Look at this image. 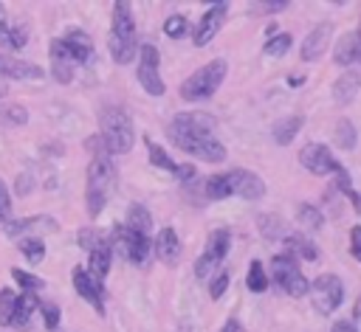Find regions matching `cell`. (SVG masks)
Here are the masks:
<instances>
[{"mask_svg":"<svg viewBox=\"0 0 361 332\" xmlns=\"http://www.w3.org/2000/svg\"><path fill=\"white\" fill-rule=\"evenodd\" d=\"M336 141H338V149H353L358 135H355V124L350 118H338L336 124Z\"/></svg>","mask_w":361,"mask_h":332,"instance_id":"obj_35","label":"cell"},{"mask_svg":"<svg viewBox=\"0 0 361 332\" xmlns=\"http://www.w3.org/2000/svg\"><path fill=\"white\" fill-rule=\"evenodd\" d=\"M172 174H175V177H178V180H180V183H189V180H192V177H197V169H195V166H192V163H178V166H175V172H172Z\"/></svg>","mask_w":361,"mask_h":332,"instance_id":"obj_47","label":"cell"},{"mask_svg":"<svg viewBox=\"0 0 361 332\" xmlns=\"http://www.w3.org/2000/svg\"><path fill=\"white\" fill-rule=\"evenodd\" d=\"M17 250H20L31 264H39V262L45 259V242H42V236H23V239L17 242Z\"/></svg>","mask_w":361,"mask_h":332,"instance_id":"obj_31","label":"cell"},{"mask_svg":"<svg viewBox=\"0 0 361 332\" xmlns=\"http://www.w3.org/2000/svg\"><path fill=\"white\" fill-rule=\"evenodd\" d=\"M0 76H6V79H42L45 70L39 65H31V62L0 53Z\"/></svg>","mask_w":361,"mask_h":332,"instance_id":"obj_20","label":"cell"},{"mask_svg":"<svg viewBox=\"0 0 361 332\" xmlns=\"http://www.w3.org/2000/svg\"><path fill=\"white\" fill-rule=\"evenodd\" d=\"M220 332H243V326H240V321L237 318H228L226 324H223V329Z\"/></svg>","mask_w":361,"mask_h":332,"instance_id":"obj_52","label":"cell"},{"mask_svg":"<svg viewBox=\"0 0 361 332\" xmlns=\"http://www.w3.org/2000/svg\"><path fill=\"white\" fill-rule=\"evenodd\" d=\"M257 228L265 239H282L285 236V222L276 217V214H257Z\"/></svg>","mask_w":361,"mask_h":332,"instance_id":"obj_30","label":"cell"},{"mask_svg":"<svg viewBox=\"0 0 361 332\" xmlns=\"http://www.w3.org/2000/svg\"><path fill=\"white\" fill-rule=\"evenodd\" d=\"M290 42H293V37L290 34H274V37H268V42L262 45V53L265 56H282V53H288L290 51Z\"/></svg>","mask_w":361,"mask_h":332,"instance_id":"obj_36","label":"cell"},{"mask_svg":"<svg viewBox=\"0 0 361 332\" xmlns=\"http://www.w3.org/2000/svg\"><path fill=\"white\" fill-rule=\"evenodd\" d=\"M3 231H6V236H39V234H54V231H59V222L54 219V217H45V214H39V217H23V219H8V222H3Z\"/></svg>","mask_w":361,"mask_h":332,"instance_id":"obj_13","label":"cell"},{"mask_svg":"<svg viewBox=\"0 0 361 332\" xmlns=\"http://www.w3.org/2000/svg\"><path fill=\"white\" fill-rule=\"evenodd\" d=\"M71 281H73V290L79 293V298H85L99 315H104V284H99L82 264H76L71 270Z\"/></svg>","mask_w":361,"mask_h":332,"instance_id":"obj_12","label":"cell"},{"mask_svg":"<svg viewBox=\"0 0 361 332\" xmlns=\"http://www.w3.org/2000/svg\"><path fill=\"white\" fill-rule=\"evenodd\" d=\"M361 59V39L358 31H347L338 37V42L333 45V62L336 65H353Z\"/></svg>","mask_w":361,"mask_h":332,"instance_id":"obj_21","label":"cell"},{"mask_svg":"<svg viewBox=\"0 0 361 332\" xmlns=\"http://www.w3.org/2000/svg\"><path fill=\"white\" fill-rule=\"evenodd\" d=\"M48 56H51V76H54L59 84H71V82H73V70H76V65H73V59L68 56L62 39H51V45H48Z\"/></svg>","mask_w":361,"mask_h":332,"instance_id":"obj_16","label":"cell"},{"mask_svg":"<svg viewBox=\"0 0 361 332\" xmlns=\"http://www.w3.org/2000/svg\"><path fill=\"white\" fill-rule=\"evenodd\" d=\"M85 149L90 152V158H113L110 155V149H107V143L102 141V135L96 132V135H90L87 141H85Z\"/></svg>","mask_w":361,"mask_h":332,"instance_id":"obj_43","label":"cell"},{"mask_svg":"<svg viewBox=\"0 0 361 332\" xmlns=\"http://www.w3.org/2000/svg\"><path fill=\"white\" fill-rule=\"evenodd\" d=\"M226 73H228V62L217 56V59L206 62L203 68H197L192 76H186V79L180 82V87H178V96H180L183 101H203V98H212V96L217 93V87L223 84Z\"/></svg>","mask_w":361,"mask_h":332,"instance_id":"obj_3","label":"cell"},{"mask_svg":"<svg viewBox=\"0 0 361 332\" xmlns=\"http://www.w3.org/2000/svg\"><path fill=\"white\" fill-rule=\"evenodd\" d=\"M76 242H79V248H82V250H87V253H90L96 245H102V242H104V236H102V231H99V228L85 225V228H79Z\"/></svg>","mask_w":361,"mask_h":332,"instance_id":"obj_39","label":"cell"},{"mask_svg":"<svg viewBox=\"0 0 361 332\" xmlns=\"http://www.w3.org/2000/svg\"><path fill=\"white\" fill-rule=\"evenodd\" d=\"M110 250L118 253L121 259H127L130 264H144L149 250H152V239L147 234H135L127 225H113L110 231Z\"/></svg>","mask_w":361,"mask_h":332,"instance_id":"obj_6","label":"cell"},{"mask_svg":"<svg viewBox=\"0 0 361 332\" xmlns=\"http://www.w3.org/2000/svg\"><path fill=\"white\" fill-rule=\"evenodd\" d=\"M299 163H302L310 174H316V177L333 174V172L341 166L338 158H336L324 143H316V141H310V143H305V146L299 149Z\"/></svg>","mask_w":361,"mask_h":332,"instance_id":"obj_10","label":"cell"},{"mask_svg":"<svg viewBox=\"0 0 361 332\" xmlns=\"http://www.w3.org/2000/svg\"><path fill=\"white\" fill-rule=\"evenodd\" d=\"M350 253L355 262H361V225L350 228Z\"/></svg>","mask_w":361,"mask_h":332,"instance_id":"obj_46","label":"cell"},{"mask_svg":"<svg viewBox=\"0 0 361 332\" xmlns=\"http://www.w3.org/2000/svg\"><path fill=\"white\" fill-rule=\"evenodd\" d=\"M158 65H161L158 48L149 45V42L138 45V70H135V76H138L141 87H144L149 96H164V90H166V84H164V79H161V73H158Z\"/></svg>","mask_w":361,"mask_h":332,"instance_id":"obj_8","label":"cell"},{"mask_svg":"<svg viewBox=\"0 0 361 332\" xmlns=\"http://www.w3.org/2000/svg\"><path fill=\"white\" fill-rule=\"evenodd\" d=\"M245 287H248L251 293H265V287H268V273H265V267H262V262H259V259H254V262L248 264Z\"/></svg>","mask_w":361,"mask_h":332,"instance_id":"obj_34","label":"cell"},{"mask_svg":"<svg viewBox=\"0 0 361 332\" xmlns=\"http://www.w3.org/2000/svg\"><path fill=\"white\" fill-rule=\"evenodd\" d=\"M228 245H231V234L226 231V228H217V231H212L209 234V242H206V256L212 259V262H223L226 259V253H228Z\"/></svg>","mask_w":361,"mask_h":332,"instance_id":"obj_27","label":"cell"},{"mask_svg":"<svg viewBox=\"0 0 361 332\" xmlns=\"http://www.w3.org/2000/svg\"><path fill=\"white\" fill-rule=\"evenodd\" d=\"M282 245H285V253L293 256V259H305V262H316L319 259V248L305 234H285Z\"/></svg>","mask_w":361,"mask_h":332,"instance_id":"obj_24","label":"cell"},{"mask_svg":"<svg viewBox=\"0 0 361 332\" xmlns=\"http://www.w3.org/2000/svg\"><path fill=\"white\" fill-rule=\"evenodd\" d=\"M358 87H361V76L347 70L344 76H338V82L333 84V98L336 104H350L355 96H358Z\"/></svg>","mask_w":361,"mask_h":332,"instance_id":"obj_25","label":"cell"},{"mask_svg":"<svg viewBox=\"0 0 361 332\" xmlns=\"http://www.w3.org/2000/svg\"><path fill=\"white\" fill-rule=\"evenodd\" d=\"M330 332H358V329H355V321H336Z\"/></svg>","mask_w":361,"mask_h":332,"instance_id":"obj_50","label":"cell"},{"mask_svg":"<svg viewBox=\"0 0 361 332\" xmlns=\"http://www.w3.org/2000/svg\"><path fill=\"white\" fill-rule=\"evenodd\" d=\"M333 42V23H319L313 31H307V37L302 39V48H299V56L302 62H316L327 45Z\"/></svg>","mask_w":361,"mask_h":332,"instance_id":"obj_14","label":"cell"},{"mask_svg":"<svg viewBox=\"0 0 361 332\" xmlns=\"http://www.w3.org/2000/svg\"><path fill=\"white\" fill-rule=\"evenodd\" d=\"M228 281H231V273L223 267V270H217V276L209 281V298H223V293H226V287H228Z\"/></svg>","mask_w":361,"mask_h":332,"instance_id":"obj_41","label":"cell"},{"mask_svg":"<svg viewBox=\"0 0 361 332\" xmlns=\"http://www.w3.org/2000/svg\"><path fill=\"white\" fill-rule=\"evenodd\" d=\"M39 312H42V324H45V329L48 332H56V326H59V307L56 304H51V301H45V304H39Z\"/></svg>","mask_w":361,"mask_h":332,"instance_id":"obj_42","label":"cell"},{"mask_svg":"<svg viewBox=\"0 0 361 332\" xmlns=\"http://www.w3.org/2000/svg\"><path fill=\"white\" fill-rule=\"evenodd\" d=\"M302 124H305V118L299 115V113H290V115H282V118H276L274 124H271V138L279 143V146H288L296 135H299V129H302Z\"/></svg>","mask_w":361,"mask_h":332,"instance_id":"obj_22","label":"cell"},{"mask_svg":"<svg viewBox=\"0 0 361 332\" xmlns=\"http://www.w3.org/2000/svg\"><path fill=\"white\" fill-rule=\"evenodd\" d=\"M124 225H127L130 231H135V234H147V236H149V228H152V214L147 211V205L133 203V205L127 208V219H124Z\"/></svg>","mask_w":361,"mask_h":332,"instance_id":"obj_29","label":"cell"},{"mask_svg":"<svg viewBox=\"0 0 361 332\" xmlns=\"http://www.w3.org/2000/svg\"><path fill=\"white\" fill-rule=\"evenodd\" d=\"M265 34L274 37V34H276V23H268V25H265Z\"/></svg>","mask_w":361,"mask_h":332,"instance_id":"obj_54","label":"cell"},{"mask_svg":"<svg viewBox=\"0 0 361 332\" xmlns=\"http://www.w3.org/2000/svg\"><path fill=\"white\" fill-rule=\"evenodd\" d=\"M25 121H28V110H25L20 101L0 104V124H8V127H23Z\"/></svg>","mask_w":361,"mask_h":332,"instance_id":"obj_32","label":"cell"},{"mask_svg":"<svg viewBox=\"0 0 361 332\" xmlns=\"http://www.w3.org/2000/svg\"><path fill=\"white\" fill-rule=\"evenodd\" d=\"M186 31H189V23H186L183 14H169V17L164 20V34H166L169 39H180Z\"/></svg>","mask_w":361,"mask_h":332,"instance_id":"obj_40","label":"cell"},{"mask_svg":"<svg viewBox=\"0 0 361 332\" xmlns=\"http://www.w3.org/2000/svg\"><path fill=\"white\" fill-rule=\"evenodd\" d=\"M203 194L209 200H226L234 194V180H231V172H220V174H212L206 183H203Z\"/></svg>","mask_w":361,"mask_h":332,"instance_id":"obj_26","label":"cell"},{"mask_svg":"<svg viewBox=\"0 0 361 332\" xmlns=\"http://www.w3.org/2000/svg\"><path fill=\"white\" fill-rule=\"evenodd\" d=\"M110 42H118V45H138V34H135V20H133V8H130V3H124V0L113 3Z\"/></svg>","mask_w":361,"mask_h":332,"instance_id":"obj_11","label":"cell"},{"mask_svg":"<svg viewBox=\"0 0 361 332\" xmlns=\"http://www.w3.org/2000/svg\"><path fill=\"white\" fill-rule=\"evenodd\" d=\"M305 82V76H288V84L293 87V84H302Z\"/></svg>","mask_w":361,"mask_h":332,"instance_id":"obj_53","label":"cell"},{"mask_svg":"<svg viewBox=\"0 0 361 332\" xmlns=\"http://www.w3.org/2000/svg\"><path fill=\"white\" fill-rule=\"evenodd\" d=\"M25 42H28V25L25 23L23 25H11V20H8V23L0 25V45L3 48L20 51V48H25Z\"/></svg>","mask_w":361,"mask_h":332,"instance_id":"obj_28","label":"cell"},{"mask_svg":"<svg viewBox=\"0 0 361 332\" xmlns=\"http://www.w3.org/2000/svg\"><path fill=\"white\" fill-rule=\"evenodd\" d=\"M268 281L279 284V290H285V295H290V298H302V295H307V290H310V281H307L305 273L299 270L296 259L288 256L285 250L276 253V256H271V279H268Z\"/></svg>","mask_w":361,"mask_h":332,"instance_id":"obj_5","label":"cell"},{"mask_svg":"<svg viewBox=\"0 0 361 332\" xmlns=\"http://www.w3.org/2000/svg\"><path fill=\"white\" fill-rule=\"evenodd\" d=\"M110 264H113V250H110V245H107V239L102 242V245H96L93 250H90V259H87V273L99 281V284H104V279H107V273H110Z\"/></svg>","mask_w":361,"mask_h":332,"instance_id":"obj_23","label":"cell"},{"mask_svg":"<svg viewBox=\"0 0 361 332\" xmlns=\"http://www.w3.org/2000/svg\"><path fill=\"white\" fill-rule=\"evenodd\" d=\"M113 183H116L113 158H90V163H87V183H85V205H87L90 217L102 214Z\"/></svg>","mask_w":361,"mask_h":332,"instance_id":"obj_4","label":"cell"},{"mask_svg":"<svg viewBox=\"0 0 361 332\" xmlns=\"http://www.w3.org/2000/svg\"><path fill=\"white\" fill-rule=\"evenodd\" d=\"M11 219V194L0 177V222H8Z\"/></svg>","mask_w":361,"mask_h":332,"instance_id":"obj_45","label":"cell"},{"mask_svg":"<svg viewBox=\"0 0 361 332\" xmlns=\"http://www.w3.org/2000/svg\"><path fill=\"white\" fill-rule=\"evenodd\" d=\"M214 121L203 113H178L169 127H166V138L183 149L186 155H195L203 163H223L226 160V146L212 135Z\"/></svg>","mask_w":361,"mask_h":332,"instance_id":"obj_1","label":"cell"},{"mask_svg":"<svg viewBox=\"0 0 361 332\" xmlns=\"http://www.w3.org/2000/svg\"><path fill=\"white\" fill-rule=\"evenodd\" d=\"M231 180H234V194L243 200H262L265 194V183L259 174L248 172V169H231Z\"/></svg>","mask_w":361,"mask_h":332,"instance_id":"obj_18","label":"cell"},{"mask_svg":"<svg viewBox=\"0 0 361 332\" xmlns=\"http://www.w3.org/2000/svg\"><path fill=\"white\" fill-rule=\"evenodd\" d=\"M353 312H355V321H361V295H358V301H355V309H353Z\"/></svg>","mask_w":361,"mask_h":332,"instance_id":"obj_55","label":"cell"},{"mask_svg":"<svg viewBox=\"0 0 361 332\" xmlns=\"http://www.w3.org/2000/svg\"><path fill=\"white\" fill-rule=\"evenodd\" d=\"M307 295H310L313 309H316L319 315H330V312H336L338 304L344 301V284H341L338 276L322 273V276H316V281L310 284Z\"/></svg>","mask_w":361,"mask_h":332,"instance_id":"obj_7","label":"cell"},{"mask_svg":"<svg viewBox=\"0 0 361 332\" xmlns=\"http://www.w3.org/2000/svg\"><path fill=\"white\" fill-rule=\"evenodd\" d=\"M11 304H14V293H11L8 287H3V290H0V326H8Z\"/></svg>","mask_w":361,"mask_h":332,"instance_id":"obj_44","label":"cell"},{"mask_svg":"<svg viewBox=\"0 0 361 332\" xmlns=\"http://www.w3.org/2000/svg\"><path fill=\"white\" fill-rule=\"evenodd\" d=\"M59 39H62L68 56L73 59V65H85V62L93 56V39H90L87 31H82V28H68L65 37H59Z\"/></svg>","mask_w":361,"mask_h":332,"instance_id":"obj_15","label":"cell"},{"mask_svg":"<svg viewBox=\"0 0 361 332\" xmlns=\"http://www.w3.org/2000/svg\"><path fill=\"white\" fill-rule=\"evenodd\" d=\"M296 214H299V222H305L307 228H322V222H324V217H322V211L313 205V203H299V208H296Z\"/></svg>","mask_w":361,"mask_h":332,"instance_id":"obj_38","label":"cell"},{"mask_svg":"<svg viewBox=\"0 0 361 332\" xmlns=\"http://www.w3.org/2000/svg\"><path fill=\"white\" fill-rule=\"evenodd\" d=\"M28 189H31V177L28 174H20L17 177V194H28Z\"/></svg>","mask_w":361,"mask_h":332,"instance_id":"obj_51","label":"cell"},{"mask_svg":"<svg viewBox=\"0 0 361 332\" xmlns=\"http://www.w3.org/2000/svg\"><path fill=\"white\" fill-rule=\"evenodd\" d=\"M144 146H147V155H149V163L152 166H158V169H164V172H175V160L166 155V149H161L152 138H144Z\"/></svg>","mask_w":361,"mask_h":332,"instance_id":"obj_33","label":"cell"},{"mask_svg":"<svg viewBox=\"0 0 361 332\" xmlns=\"http://www.w3.org/2000/svg\"><path fill=\"white\" fill-rule=\"evenodd\" d=\"M228 3H212L209 6V11L197 20V25L192 28V45L195 48H203V45H209L214 37H217V31L226 25V17H228Z\"/></svg>","mask_w":361,"mask_h":332,"instance_id":"obj_9","label":"cell"},{"mask_svg":"<svg viewBox=\"0 0 361 332\" xmlns=\"http://www.w3.org/2000/svg\"><path fill=\"white\" fill-rule=\"evenodd\" d=\"M152 253H155L158 262H164L169 267L180 262V239H178L175 228H161L158 231V236L152 239Z\"/></svg>","mask_w":361,"mask_h":332,"instance_id":"obj_17","label":"cell"},{"mask_svg":"<svg viewBox=\"0 0 361 332\" xmlns=\"http://www.w3.org/2000/svg\"><path fill=\"white\" fill-rule=\"evenodd\" d=\"M99 135L107 143L110 155H127L133 149V141H135L133 118L127 115V110L118 107V104L102 107V113H99Z\"/></svg>","mask_w":361,"mask_h":332,"instance_id":"obj_2","label":"cell"},{"mask_svg":"<svg viewBox=\"0 0 361 332\" xmlns=\"http://www.w3.org/2000/svg\"><path fill=\"white\" fill-rule=\"evenodd\" d=\"M257 8L265 11V14H276V11H285L288 8V0H268V3H259Z\"/></svg>","mask_w":361,"mask_h":332,"instance_id":"obj_48","label":"cell"},{"mask_svg":"<svg viewBox=\"0 0 361 332\" xmlns=\"http://www.w3.org/2000/svg\"><path fill=\"white\" fill-rule=\"evenodd\" d=\"M34 309H39V298L37 293H14V304H11V315H8V326H28Z\"/></svg>","mask_w":361,"mask_h":332,"instance_id":"obj_19","label":"cell"},{"mask_svg":"<svg viewBox=\"0 0 361 332\" xmlns=\"http://www.w3.org/2000/svg\"><path fill=\"white\" fill-rule=\"evenodd\" d=\"M11 279L20 284L23 293H37V290L45 287V279H39V276H34V273H25V270H20V267H11Z\"/></svg>","mask_w":361,"mask_h":332,"instance_id":"obj_37","label":"cell"},{"mask_svg":"<svg viewBox=\"0 0 361 332\" xmlns=\"http://www.w3.org/2000/svg\"><path fill=\"white\" fill-rule=\"evenodd\" d=\"M3 93H6V87H0V96H3Z\"/></svg>","mask_w":361,"mask_h":332,"instance_id":"obj_56","label":"cell"},{"mask_svg":"<svg viewBox=\"0 0 361 332\" xmlns=\"http://www.w3.org/2000/svg\"><path fill=\"white\" fill-rule=\"evenodd\" d=\"M344 197L350 200V205H353V211H355V214H361V191H355V189H350V191H347Z\"/></svg>","mask_w":361,"mask_h":332,"instance_id":"obj_49","label":"cell"}]
</instances>
